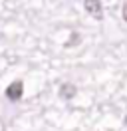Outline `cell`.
<instances>
[{"mask_svg":"<svg viewBox=\"0 0 127 131\" xmlns=\"http://www.w3.org/2000/svg\"><path fill=\"white\" fill-rule=\"evenodd\" d=\"M22 93H24V83L20 82V80L12 82L6 88V97L10 99V101H18V99L22 97Z\"/></svg>","mask_w":127,"mask_h":131,"instance_id":"6da1fadb","label":"cell"},{"mask_svg":"<svg viewBox=\"0 0 127 131\" xmlns=\"http://www.w3.org/2000/svg\"><path fill=\"white\" fill-rule=\"evenodd\" d=\"M83 6H86V10H87V12H89L93 18H101V16H103L101 2H99V0H86V2H83Z\"/></svg>","mask_w":127,"mask_h":131,"instance_id":"7a4b0ae2","label":"cell"},{"mask_svg":"<svg viewBox=\"0 0 127 131\" xmlns=\"http://www.w3.org/2000/svg\"><path fill=\"white\" fill-rule=\"evenodd\" d=\"M123 18H125V22H127V2H125V6H123Z\"/></svg>","mask_w":127,"mask_h":131,"instance_id":"277c9868","label":"cell"},{"mask_svg":"<svg viewBox=\"0 0 127 131\" xmlns=\"http://www.w3.org/2000/svg\"><path fill=\"white\" fill-rule=\"evenodd\" d=\"M60 95H62L64 99H71L76 95V88L70 85V83H66V85H62V90H60Z\"/></svg>","mask_w":127,"mask_h":131,"instance_id":"3957f363","label":"cell"}]
</instances>
